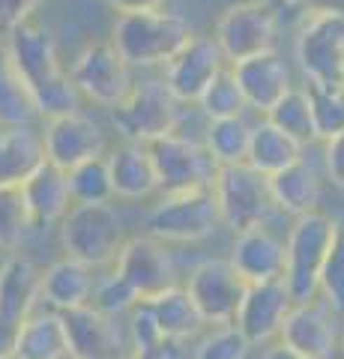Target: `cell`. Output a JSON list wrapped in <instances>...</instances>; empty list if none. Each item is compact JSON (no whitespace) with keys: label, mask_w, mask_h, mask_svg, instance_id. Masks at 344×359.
<instances>
[{"label":"cell","mask_w":344,"mask_h":359,"mask_svg":"<svg viewBox=\"0 0 344 359\" xmlns=\"http://www.w3.org/2000/svg\"><path fill=\"white\" fill-rule=\"evenodd\" d=\"M252 132H254V126L242 114L209 120L204 144L219 165H240V162H249Z\"/></svg>","instance_id":"cell-31"},{"label":"cell","mask_w":344,"mask_h":359,"mask_svg":"<svg viewBox=\"0 0 344 359\" xmlns=\"http://www.w3.org/2000/svg\"><path fill=\"white\" fill-rule=\"evenodd\" d=\"M129 335H132V344L135 351H156V347H165V344H174L165 339V332L156 320V311L147 299H141L135 309H132V318H129Z\"/></svg>","instance_id":"cell-40"},{"label":"cell","mask_w":344,"mask_h":359,"mask_svg":"<svg viewBox=\"0 0 344 359\" xmlns=\"http://www.w3.org/2000/svg\"><path fill=\"white\" fill-rule=\"evenodd\" d=\"M341 81H344V72H341Z\"/></svg>","instance_id":"cell-48"},{"label":"cell","mask_w":344,"mask_h":359,"mask_svg":"<svg viewBox=\"0 0 344 359\" xmlns=\"http://www.w3.org/2000/svg\"><path fill=\"white\" fill-rule=\"evenodd\" d=\"M279 339L308 359H329L336 353V327H332V318L315 299L294 302L291 314L282 323Z\"/></svg>","instance_id":"cell-20"},{"label":"cell","mask_w":344,"mask_h":359,"mask_svg":"<svg viewBox=\"0 0 344 359\" xmlns=\"http://www.w3.org/2000/svg\"><path fill=\"white\" fill-rule=\"evenodd\" d=\"M213 192L219 201L221 224H228L234 233L258 228L273 219V212L279 210L273 195L270 174L258 171L249 162L240 165H219L216 180H213Z\"/></svg>","instance_id":"cell-4"},{"label":"cell","mask_w":344,"mask_h":359,"mask_svg":"<svg viewBox=\"0 0 344 359\" xmlns=\"http://www.w3.org/2000/svg\"><path fill=\"white\" fill-rule=\"evenodd\" d=\"M69 189L75 204H108L114 198V180H111L108 156H99L69 171Z\"/></svg>","instance_id":"cell-33"},{"label":"cell","mask_w":344,"mask_h":359,"mask_svg":"<svg viewBox=\"0 0 344 359\" xmlns=\"http://www.w3.org/2000/svg\"><path fill=\"white\" fill-rule=\"evenodd\" d=\"M249 282L231 261H204L188 273L186 290L207 323H234Z\"/></svg>","instance_id":"cell-12"},{"label":"cell","mask_w":344,"mask_h":359,"mask_svg":"<svg viewBox=\"0 0 344 359\" xmlns=\"http://www.w3.org/2000/svg\"><path fill=\"white\" fill-rule=\"evenodd\" d=\"M180 105L183 102L168 87V81H141L117 108H111V123L123 141L150 144L177 132Z\"/></svg>","instance_id":"cell-7"},{"label":"cell","mask_w":344,"mask_h":359,"mask_svg":"<svg viewBox=\"0 0 344 359\" xmlns=\"http://www.w3.org/2000/svg\"><path fill=\"white\" fill-rule=\"evenodd\" d=\"M266 6H273L275 9V15L279 13H291L294 6H303V4H308V0H263Z\"/></svg>","instance_id":"cell-47"},{"label":"cell","mask_w":344,"mask_h":359,"mask_svg":"<svg viewBox=\"0 0 344 359\" xmlns=\"http://www.w3.org/2000/svg\"><path fill=\"white\" fill-rule=\"evenodd\" d=\"M153 311H156V320H159V327L165 332V339L168 341H186V339H192V335L201 332L204 327V314L201 309L195 306V299L192 294H188L186 287H168V290H162L159 297H153L147 299Z\"/></svg>","instance_id":"cell-30"},{"label":"cell","mask_w":344,"mask_h":359,"mask_svg":"<svg viewBox=\"0 0 344 359\" xmlns=\"http://www.w3.org/2000/svg\"><path fill=\"white\" fill-rule=\"evenodd\" d=\"M21 195H25L30 219L39 224L63 222V216L75 204L69 189V171H63V168H57L48 159L21 183Z\"/></svg>","instance_id":"cell-21"},{"label":"cell","mask_w":344,"mask_h":359,"mask_svg":"<svg viewBox=\"0 0 344 359\" xmlns=\"http://www.w3.org/2000/svg\"><path fill=\"white\" fill-rule=\"evenodd\" d=\"M42 0H0V30L9 33L33 18Z\"/></svg>","instance_id":"cell-41"},{"label":"cell","mask_w":344,"mask_h":359,"mask_svg":"<svg viewBox=\"0 0 344 359\" xmlns=\"http://www.w3.org/2000/svg\"><path fill=\"white\" fill-rule=\"evenodd\" d=\"M266 120L275 123L279 129H284L291 138H296L299 144H308L317 138V129H315V111H312V96L308 90H296L291 87L287 93L270 108Z\"/></svg>","instance_id":"cell-32"},{"label":"cell","mask_w":344,"mask_h":359,"mask_svg":"<svg viewBox=\"0 0 344 359\" xmlns=\"http://www.w3.org/2000/svg\"><path fill=\"white\" fill-rule=\"evenodd\" d=\"M93 266L75 261L69 255L42 269V302L54 311L87 306L93 297Z\"/></svg>","instance_id":"cell-23"},{"label":"cell","mask_w":344,"mask_h":359,"mask_svg":"<svg viewBox=\"0 0 344 359\" xmlns=\"http://www.w3.org/2000/svg\"><path fill=\"white\" fill-rule=\"evenodd\" d=\"M231 69H234V78L242 90V96H246V105L261 111L266 117L270 114V108L279 102V99L291 90V69H287V63L279 51H261L254 54V57H246L240 63H231Z\"/></svg>","instance_id":"cell-17"},{"label":"cell","mask_w":344,"mask_h":359,"mask_svg":"<svg viewBox=\"0 0 344 359\" xmlns=\"http://www.w3.org/2000/svg\"><path fill=\"white\" fill-rule=\"evenodd\" d=\"M39 114L25 75L18 72L6 39H0V126H30Z\"/></svg>","instance_id":"cell-26"},{"label":"cell","mask_w":344,"mask_h":359,"mask_svg":"<svg viewBox=\"0 0 344 359\" xmlns=\"http://www.w3.org/2000/svg\"><path fill=\"white\" fill-rule=\"evenodd\" d=\"M42 299V269L25 255H13L0 264V311L27 320Z\"/></svg>","instance_id":"cell-25"},{"label":"cell","mask_w":344,"mask_h":359,"mask_svg":"<svg viewBox=\"0 0 344 359\" xmlns=\"http://www.w3.org/2000/svg\"><path fill=\"white\" fill-rule=\"evenodd\" d=\"M42 138H46V159L63 171H72V168L99 159L105 153V132L99 129L96 120L78 114V111L51 117Z\"/></svg>","instance_id":"cell-15"},{"label":"cell","mask_w":344,"mask_h":359,"mask_svg":"<svg viewBox=\"0 0 344 359\" xmlns=\"http://www.w3.org/2000/svg\"><path fill=\"white\" fill-rule=\"evenodd\" d=\"M326 174L336 186L344 189V132L326 141Z\"/></svg>","instance_id":"cell-43"},{"label":"cell","mask_w":344,"mask_h":359,"mask_svg":"<svg viewBox=\"0 0 344 359\" xmlns=\"http://www.w3.org/2000/svg\"><path fill=\"white\" fill-rule=\"evenodd\" d=\"M123 243V224L111 204H72L60 222L63 252L87 266L114 264Z\"/></svg>","instance_id":"cell-6"},{"label":"cell","mask_w":344,"mask_h":359,"mask_svg":"<svg viewBox=\"0 0 344 359\" xmlns=\"http://www.w3.org/2000/svg\"><path fill=\"white\" fill-rule=\"evenodd\" d=\"M275 204L282 212L291 216H305L320 207V177L305 159H299L294 165H287L284 171L270 177Z\"/></svg>","instance_id":"cell-28"},{"label":"cell","mask_w":344,"mask_h":359,"mask_svg":"<svg viewBox=\"0 0 344 359\" xmlns=\"http://www.w3.org/2000/svg\"><path fill=\"white\" fill-rule=\"evenodd\" d=\"M129 359H177L171 353V344H165V347H156V351H135Z\"/></svg>","instance_id":"cell-46"},{"label":"cell","mask_w":344,"mask_h":359,"mask_svg":"<svg viewBox=\"0 0 344 359\" xmlns=\"http://www.w3.org/2000/svg\"><path fill=\"white\" fill-rule=\"evenodd\" d=\"M6 45L13 51V60L18 72L25 75L30 87L36 108L42 117H60L78 111V87H75L72 75L60 66L57 57V39L54 33L39 25V21H25L15 30L6 33Z\"/></svg>","instance_id":"cell-1"},{"label":"cell","mask_w":344,"mask_h":359,"mask_svg":"<svg viewBox=\"0 0 344 359\" xmlns=\"http://www.w3.org/2000/svg\"><path fill=\"white\" fill-rule=\"evenodd\" d=\"M341 351H344V344H341Z\"/></svg>","instance_id":"cell-50"},{"label":"cell","mask_w":344,"mask_h":359,"mask_svg":"<svg viewBox=\"0 0 344 359\" xmlns=\"http://www.w3.org/2000/svg\"><path fill=\"white\" fill-rule=\"evenodd\" d=\"M216 42L228 63H240L261 51L275 48L279 36V15L263 0H242L228 6L216 21Z\"/></svg>","instance_id":"cell-10"},{"label":"cell","mask_w":344,"mask_h":359,"mask_svg":"<svg viewBox=\"0 0 344 359\" xmlns=\"http://www.w3.org/2000/svg\"><path fill=\"white\" fill-rule=\"evenodd\" d=\"M69 356V339L60 311H36L25 320L18 339L15 359H66Z\"/></svg>","instance_id":"cell-27"},{"label":"cell","mask_w":344,"mask_h":359,"mask_svg":"<svg viewBox=\"0 0 344 359\" xmlns=\"http://www.w3.org/2000/svg\"><path fill=\"white\" fill-rule=\"evenodd\" d=\"M108 168H111V180H114L117 198L141 201V198H150L159 189V174H156V162H153L150 144L123 141L117 150H111Z\"/></svg>","instance_id":"cell-22"},{"label":"cell","mask_w":344,"mask_h":359,"mask_svg":"<svg viewBox=\"0 0 344 359\" xmlns=\"http://www.w3.org/2000/svg\"><path fill=\"white\" fill-rule=\"evenodd\" d=\"M228 57L221 54L216 36H192L177 57L165 66V81L177 93V99L186 102H195L204 96V90L213 84V78L225 69Z\"/></svg>","instance_id":"cell-14"},{"label":"cell","mask_w":344,"mask_h":359,"mask_svg":"<svg viewBox=\"0 0 344 359\" xmlns=\"http://www.w3.org/2000/svg\"><path fill=\"white\" fill-rule=\"evenodd\" d=\"M150 153H153V162H156L162 195L213 186L219 162L207 150V144H198L192 138H183V135L171 132L165 138L150 141Z\"/></svg>","instance_id":"cell-11"},{"label":"cell","mask_w":344,"mask_h":359,"mask_svg":"<svg viewBox=\"0 0 344 359\" xmlns=\"http://www.w3.org/2000/svg\"><path fill=\"white\" fill-rule=\"evenodd\" d=\"M294 309V297L287 290L284 278H273V282H254L246 287V297L240 302L237 311V327L242 335L254 344H266L270 339L282 332L284 318Z\"/></svg>","instance_id":"cell-16"},{"label":"cell","mask_w":344,"mask_h":359,"mask_svg":"<svg viewBox=\"0 0 344 359\" xmlns=\"http://www.w3.org/2000/svg\"><path fill=\"white\" fill-rule=\"evenodd\" d=\"M66 323L72 359H117L120 356V335L114 318L96 311L90 302L69 311H60Z\"/></svg>","instance_id":"cell-19"},{"label":"cell","mask_w":344,"mask_h":359,"mask_svg":"<svg viewBox=\"0 0 344 359\" xmlns=\"http://www.w3.org/2000/svg\"><path fill=\"white\" fill-rule=\"evenodd\" d=\"M303 147L296 138H291L284 129H279L270 120H261L252 132V147H249V165H254L263 174H279L287 165L303 159Z\"/></svg>","instance_id":"cell-29"},{"label":"cell","mask_w":344,"mask_h":359,"mask_svg":"<svg viewBox=\"0 0 344 359\" xmlns=\"http://www.w3.org/2000/svg\"><path fill=\"white\" fill-rule=\"evenodd\" d=\"M261 359H308V356H303L299 351H294V347H287L284 341H279V344H270V347H266Z\"/></svg>","instance_id":"cell-45"},{"label":"cell","mask_w":344,"mask_h":359,"mask_svg":"<svg viewBox=\"0 0 344 359\" xmlns=\"http://www.w3.org/2000/svg\"><path fill=\"white\" fill-rule=\"evenodd\" d=\"M21 330H25V320L0 311V359H15Z\"/></svg>","instance_id":"cell-42"},{"label":"cell","mask_w":344,"mask_h":359,"mask_svg":"<svg viewBox=\"0 0 344 359\" xmlns=\"http://www.w3.org/2000/svg\"><path fill=\"white\" fill-rule=\"evenodd\" d=\"M296 60L312 84L341 81L344 72V9L315 6L296 33Z\"/></svg>","instance_id":"cell-8"},{"label":"cell","mask_w":344,"mask_h":359,"mask_svg":"<svg viewBox=\"0 0 344 359\" xmlns=\"http://www.w3.org/2000/svg\"><path fill=\"white\" fill-rule=\"evenodd\" d=\"M72 81L78 93L102 108H117L132 93V63L114 42H90L72 60Z\"/></svg>","instance_id":"cell-9"},{"label":"cell","mask_w":344,"mask_h":359,"mask_svg":"<svg viewBox=\"0 0 344 359\" xmlns=\"http://www.w3.org/2000/svg\"><path fill=\"white\" fill-rule=\"evenodd\" d=\"M66 359H72V356H66Z\"/></svg>","instance_id":"cell-49"},{"label":"cell","mask_w":344,"mask_h":359,"mask_svg":"<svg viewBox=\"0 0 344 359\" xmlns=\"http://www.w3.org/2000/svg\"><path fill=\"white\" fill-rule=\"evenodd\" d=\"M138 302H141V297L135 294V287H132L117 269L111 276H105L102 282H96L93 297H90V306L96 311L108 314V318H120V314L135 309Z\"/></svg>","instance_id":"cell-37"},{"label":"cell","mask_w":344,"mask_h":359,"mask_svg":"<svg viewBox=\"0 0 344 359\" xmlns=\"http://www.w3.org/2000/svg\"><path fill=\"white\" fill-rule=\"evenodd\" d=\"M108 4L120 15H126V13H153V9H162L165 0H108Z\"/></svg>","instance_id":"cell-44"},{"label":"cell","mask_w":344,"mask_h":359,"mask_svg":"<svg viewBox=\"0 0 344 359\" xmlns=\"http://www.w3.org/2000/svg\"><path fill=\"white\" fill-rule=\"evenodd\" d=\"M33 224L30 210L21 195V186H0V249L13 252L27 237Z\"/></svg>","instance_id":"cell-35"},{"label":"cell","mask_w":344,"mask_h":359,"mask_svg":"<svg viewBox=\"0 0 344 359\" xmlns=\"http://www.w3.org/2000/svg\"><path fill=\"white\" fill-rule=\"evenodd\" d=\"M252 341L242 335L237 323H219L216 332H209L207 339L198 344L195 359H246Z\"/></svg>","instance_id":"cell-38"},{"label":"cell","mask_w":344,"mask_h":359,"mask_svg":"<svg viewBox=\"0 0 344 359\" xmlns=\"http://www.w3.org/2000/svg\"><path fill=\"white\" fill-rule=\"evenodd\" d=\"M46 162V138L30 126H0V186H21Z\"/></svg>","instance_id":"cell-24"},{"label":"cell","mask_w":344,"mask_h":359,"mask_svg":"<svg viewBox=\"0 0 344 359\" xmlns=\"http://www.w3.org/2000/svg\"><path fill=\"white\" fill-rule=\"evenodd\" d=\"M315 111V129L320 141H329L344 132V81L308 87Z\"/></svg>","instance_id":"cell-34"},{"label":"cell","mask_w":344,"mask_h":359,"mask_svg":"<svg viewBox=\"0 0 344 359\" xmlns=\"http://www.w3.org/2000/svg\"><path fill=\"white\" fill-rule=\"evenodd\" d=\"M338 219L326 216L320 210H312L305 216L294 219V228L287 233V264H284V285L291 290L294 302L315 299L320 290V276H324L326 257L336 245Z\"/></svg>","instance_id":"cell-2"},{"label":"cell","mask_w":344,"mask_h":359,"mask_svg":"<svg viewBox=\"0 0 344 359\" xmlns=\"http://www.w3.org/2000/svg\"><path fill=\"white\" fill-rule=\"evenodd\" d=\"M320 294L326 297V306L332 311L344 314V222H338L336 245H332L324 276H320Z\"/></svg>","instance_id":"cell-39"},{"label":"cell","mask_w":344,"mask_h":359,"mask_svg":"<svg viewBox=\"0 0 344 359\" xmlns=\"http://www.w3.org/2000/svg\"><path fill=\"white\" fill-rule=\"evenodd\" d=\"M198 105L201 111L209 117V120H221V117H237L242 114L249 105H246V96H242V90L234 78V69H221L213 84L204 90V96L198 99Z\"/></svg>","instance_id":"cell-36"},{"label":"cell","mask_w":344,"mask_h":359,"mask_svg":"<svg viewBox=\"0 0 344 359\" xmlns=\"http://www.w3.org/2000/svg\"><path fill=\"white\" fill-rule=\"evenodd\" d=\"M186 18L177 13H126L114 21V42L117 51L132 66H168L177 51L192 39Z\"/></svg>","instance_id":"cell-3"},{"label":"cell","mask_w":344,"mask_h":359,"mask_svg":"<svg viewBox=\"0 0 344 359\" xmlns=\"http://www.w3.org/2000/svg\"><path fill=\"white\" fill-rule=\"evenodd\" d=\"M221 224L219 201L213 186L188 189V192L162 195L144 216V228L162 243H198Z\"/></svg>","instance_id":"cell-5"},{"label":"cell","mask_w":344,"mask_h":359,"mask_svg":"<svg viewBox=\"0 0 344 359\" xmlns=\"http://www.w3.org/2000/svg\"><path fill=\"white\" fill-rule=\"evenodd\" d=\"M231 264L237 266V273L246 278L249 285L284 278L287 245L282 237H275L266 224H258V228L237 233L234 249H231Z\"/></svg>","instance_id":"cell-18"},{"label":"cell","mask_w":344,"mask_h":359,"mask_svg":"<svg viewBox=\"0 0 344 359\" xmlns=\"http://www.w3.org/2000/svg\"><path fill=\"white\" fill-rule=\"evenodd\" d=\"M114 269L126 282L135 287V294L141 299H153L162 290H168L177 285V273H174V261L165 243L156 237H132L123 243L120 249Z\"/></svg>","instance_id":"cell-13"}]
</instances>
